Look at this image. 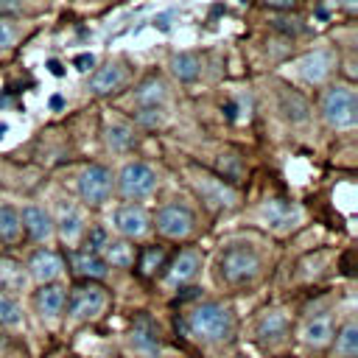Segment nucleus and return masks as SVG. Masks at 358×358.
<instances>
[{
    "mask_svg": "<svg viewBox=\"0 0 358 358\" xmlns=\"http://www.w3.org/2000/svg\"><path fill=\"white\" fill-rule=\"evenodd\" d=\"M20 227L28 232L31 241H48V238L53 235V221H50V215H48L42 207H36V204H28V207L22 210Z\"/></svg>",
    "mask_w": 358,
    "mask_h": 358,
    "instance_id": "ddd939ff",
    "label": "nucleus"
},
{
    "mask_svg": "<svg viewBox=\"0 0 358 358\" xmlns=\"http://www.w3.org/2000/svg\"><path fill=\"white\" fill-rule=\"evenodd\" d=\"M22 322V308L11 294L0 291V327H17Z\"/></svg>",
    "mask_w": 358,
    "mask_h": 358,
    "instance_id": "c756f323",
    "label": "nucleus"
},
{
    "mask_svg": "<svg viewBox=\"0 0 358 358\" xmlns=\"http://www.w3.org/2000/svg\"><path fill=\"white\" fill-rule=\"evenodd\" d=\"M330 344H333V350H330L333 358H355L358 355V322L347 319Z\"/></svg>",
    "mask_w": 358,
    "mask_h": 358,
    "instance_id": "6ab92c4d",
    "label": "nucleus"
},
{
    "mask_svg": "<svg viewBox=\"0 0 358 358\" xmlns=\"http://www.w3.org/2000/svg\"><path fill=\"white\" fill-rule=\"evenodd\" d=\"M201 271V255L196 249H185L173 257V263L168 266V280L173 285H185L190 280H196V274Z\"/></svg>",
    "mask_w": 358,
    "mask_h": 358,
    "instance_id": "9b49d317",
    "label": "nucleus"
},
{
    "mask_svg": "<svg viewBox=\"0 0 358 358\" xmlns=\"http://www.w3.org/2000/svg\"><path fill=\"white\" fill-rule=\"evenodd\" d=\"M109 238H106V232L101 229V227H92L90 229V235H87V243H84V252L87 255H98L101 249H103V243H106Z\"/></svg>",
    "mask_w": 358,
    "mask_h": 358,
    "instance_id": "2f4dec72",
    "label": "nucleus"
},
{
    "mask_svg": "<svg viewBox=\"0 0 358 358\" xmlns=\"http://www.w3.org/2000/svg\"><path fill=\"white\" fill-rule=\"evenodd\" d=\"M171 70L179 81H193L199 73H201V62L196 53H176L171 59Z\"/></svg>",
    "mask_w": 358,
    "mask_h": 358,
    "instance_id": "bb28decb",
    "label": "nucleus"
},
{
    "mask_svg": "<svg viewBox=\"0 0 358 358\" xmlns=\"http://www.w3.org/2000/svg\"><path fill=\"white\" fill-rule=\"evenodd\" d=\"M260 266H263L260 255L243 243H232L218 255V277H221V282H227L232 288L255 282L260 274Z\"/></svg>",
    "mask_w": 358,
    "mask_h": 358,
    "instance_id": "f03ea898",
    "label": "nucleus"
},
{
    "mask_svg": "<svg viewBox=\"0 0 358 358\" xmlns=\"http://www.w3.org/2000/svg\"><path fill=\"white\" fill-rule=\"evenodd\" d=\"M330 70H333V53L330 50H313L299 62V73L308 84L324 81L330 76Z\"/></svg>",
    "mask_w": 358,
    "mask_h": 358,
    "instance_id": "dca6fc26",
    "label": "nucleus"
},
{
    "mask_svg": "<svg viewBox=\"0 0 358 358\" xmlns=\"http://www.w3.org/2000/svg\"><path fill=\"white\" fill-rule=\"evenodd\" d=\"M131 347L143 355L159 352V327L148 313H137V319L131 324Z\"/></svg>",
    "mask_w": 358,
    "mask_h": 358,
    "instance_id": "6e6552de",
    "label": "nucleus"
},
{
    "mask_svg": "<svg viewBox=\"0 0 358 358\" xmlns=\"http://www.w3.org/2000/svg\"><path fill=\"white\" fill-rule=\"evenodd\" d=\"M280 109H282V112H285V117H288V120H294V123L308 120V112H310L308 101H305L296 90H282V92H280Z\"/></svg>",
    "mask_w": 358,
    "mask_h": 358,
    "instance_id": "5701e85b",
    "label": "nucleus"
},
{
    "mask_svg": "<svg viewBox=\"0 0 358 358\" xmlns=\"http://www.w3.org/2000/svg\"><path fill=\"white\" fill-rule=\"evenodd\" d=\"M20 213L8 204H0V241L6 243H14L20 238Z\"/></svg>",
    "mask_w": 358,
    "mask_h": 358,
    "instance_id": "cd10ccee",
    "label": "nucleus"
},
{
    "mask_svg": "<svg viewBox=\"0 0 358 358\" xmlns=\"http://www.w3.org/2000/svg\"><path fill=\"white\" fill-rule=\"evenodd\" d=\"M6 131H8V126H6V123H0V137H3Z\"/></svg>",
    "mask_w": 358,
    "mask_h": 358,
    "instance_id": "ea45409f",
    "label": "nucleus"
},
{
    "mask_svg": "<svg viewBox=\"0 0 358 358\" xmlns=\"http://www.w3.org/2000/svg\"><path fill=\"white\" fill-rule=\"evenodd\" d=\"M199 193H201V199L210 204V207H215V210H224V207H232L235 204V190L224 182V179H215V176H201L199 179Z\"/></svg>",
    "mask_w": 358,
    "mask_h": 358,
    "instance_id": "9d476101",
    "label": "nucleus"
},
{
    "mask_svg": "<svg viewBox=\"0 0 358 358\" xmlns=\"http://www.w3.org/2000/svg\"><path fill=\"white\" fill-rule=\"evenodd\" d=\"M268 6H274V8H291L296 0H266Z\"/></svg>",
    "mask_w": 358,
    "mask_h": 358,
    "instance_id": "58836bf2",
    "label": "nucleus"
},
{
    "mask_svg": "<svg viewBox=\"0 0 358 358\" xmlns=\"http://www.w3.org/2000/svg\"><path fill=\"white\" fill-rule=\"evenodd\" d=\"M73 64H76V70H81V73H84V70H90V67L95 64V56H92V53H81V56H76V59H73Z\"/></svg>",
    "mask_w": 358,
    "mask_h": 358,
    "instance_id": "f704fd0d",
    "label": "nucleus"
},
{
    "mask_svg": "<svg viewBox=\"0 0 358 358\" xmlns=\"http://www.w3.org/2000/svg\"><path fill=\"white\" fill-rule=\"evenodd\" d=\"M20 288H25L22 266L11 257H0V291L8 294V291H20Z\"/></svg>",
    "mask_w": 358,
    "mask_h": 358,
    "instance_id": "b1692460",
    "label": "nucleus"
},
{
    "mask_svg": "<svg viewBox=\"0 0 358 358\" xmlns=\"http://www.w3.org/2000/svg\"><path fill=\"white\" fill-rule=\"evenodd\" d=\"M185 324L199 341H224L235 333V313L224 302H201L187 313Z\"/></svg>",
    "mask_w": 358,
    "mask_h": 358,
    "instance_id": "f257e3e1",
    "label": "nucleus"
},
{
    "mask_svg": "<svg viewBox=\"0 0 358 358\" xmlns=\"http://www.w3.org/2000/svg\"><path fill=\"white\" fill-rule=\"evenodd\" d=\"M322 115L333 129H352L358 120V101L355 90L336 84L322 95Z\"/></svg>",
    "mask_w": 358,
    "mask_h": 358,
    "instance_id": "7ed1b4c3",
    "label": "nucleus"
},
{
    "mask_svg": "<svg viewBox=\"0 0 358 358\" xmlns=\"http://www.w3.org/2000/svg\"><path fill=\"white\" fill-rule=\"evenodd\" d=\"M154 25H157L159 31H168V28H171V14H159V17L154 20Z\"/></svg>",
    "mask_w": 358,
    "mask_h": 358,
    "instance_id": "e433bc0d",
    "label": "nucleus"
},
{
    "mask_svg": "<svg viewBox=\"0 0 358 358\" xmlns=\"http://www.w3.org/2000/svg\"><path fill=\"white\" fill-rule=\"evenodd\" d=\"M266 218H268V224L274 229H288L299 218V210H296V204H291L285 199H271L266 204Z\"/></svg>",
    "mask_w": 358,
    "mask_h": 358,
    "instance_id": "412c9836",
    "label": "nucleus"
},
{
    "mask_svg": "<svg viewBox=\"0 0 358 358\" xmlns=\"http://www.w3.org/2000/svg\"><path fill=\"white\" fill-rule=\"evenodd\" d=\"M333 336H336V330H333V319L330 316H316L302 327V341L310 350H327Z\"/></svg>",
    "mask_w": 358,
    "mask_h": 358,
    "instance_id": "f3484780",
    "label": "nucleus"
},
{
    "mask_svg": "<svg viewBox=\"0 0 358 358\" xmlns=\"http://www.w3.org/2000/svg\"><path fill=\"white\" fill-rule=\"evenodd\" d=\"M64 302H67V294L62 285H53V282H45L36 294H34V308L39 310L42 319H56L62 310H64Z\"/></svg>",
    "mask_w": 358,
    "mask_h": 358,
    "instance_id": "f8f14e48",
    "label": "nucleus"
},
{
    "mask_svg": "<svg viewBox=\"0 0 358 358\" xmlns=\"http://www.w3.org/2000/svg\"><path fill=\"white\" fill-rule=\"evenodd\" d=\"M117 187L126 199H145L157 190V171L145 162H129L117 176Z\"/></svg>",
    "mask_w": 358,
    "mask_h": 358,
    "instance_id": "423d86ee",
    "label": "nucleus"
},
{
    "mask_svg": "<svg viewBox=\"0 0 358 358\" xmlns=\"http://www.w3.org/2000/svg\"><path fill=\"white\" fill-rule=\"evenodd\" d=\"M162 263H165V252L159 246H145L140 255V274L151 277L157 268H162Z\"/></svg>",
    "mask_w": 358,
    "mask_h": 358,
    "instance_id": "7c9ffc66",
    "label": "nucleus"
},
{
    "mask_svg": "<svg viewBox=\"0 0 358 358\" xmlns=\"http://www.w3.org/2000/svg\"><path fill=\"white\" fill-rule=\"evenodd\" d=\"M134 143H137V134H134L131 126H126V123H112V126L106 129V145H109L112 151H117V154L131 151Z\"/></svg>",
    "mask_w": 358,
    "mask_h": 358,
    "instance_id": "393cba45",
    "label": "nucleus"
},
{
    "mask_svg": "<svg viewBox=\"0 0 358 358\" xmlns=\"http://www.w3.org/2000/svg\"><path fill=\"white\" fill-rule=\"evenodd\" d=\"M78 193L90 207H101L112 196V173L103 165H90L78 176Z\"/></svg>",
    "mask_w": 358,
    "mask_h": 358,
    "instance_id": "0eeeda50",
    "label": "nucleus"
},
{
    "mask_svg": "<svg viewBox=\"0 0 358 358\" xmlns=\"http://www.w3.org/2000/svg\"><path fill=\"white\" fill-rule=\"evenodd\" d=\"M59 235H62V241L67 243V246H76L78 243V238L84 235V215H81V210L76 207V204H62L59 207Z\"/></svg>",
    "mask_w": 358,
    "mask_h": 358,
    "instance_id": "4468645a",
    "label": "nucleus"
},
{
    "mask_svg": "<svg viewBox=\"0 0 358 358\" xmlns=\"http://www.w3.org/2000/svg\"><path fill=\"white\" fill-rule=\"evenodd\" d=\"M115 229L123 238H143L148 232V213L137 204H123L115 213Z\"/></svg>",
    "mask_w": 358,
    "mask_h": 358,
    "instance_id": "1a4fd4ad",
    "label": "nucleus"
},
{
    "mask_svg": "<svg viewBox=\"0 0 358 358\" xmlns=\"http://www.w3.org/2000/svg\"><path fill=\"white\" fill-rule=\"evenodd\" d=\"M137 120H140L143 126H159V123H162L159 106H140V109H137Z\"/></svg>",
    "mask_w": 358,
    "mask_h": 358,
    "instance_id": "473e14b6",
    "label": "nucleus"
},
{
    "mask_svg": "<svg viewBox=\"0 0 358 358\" xmlns=\"http://www.w3.org/2000/svg\"><path fill=\"white\" fill-rule=\"evenodd\" d=\"M73 268L87 280H103L106 277V263L101 260V255H87V252L73 255Z\"/></svg>",
    "mask_w": 358,
    "mask_h": 358,
    "instance_id": "a878e982",
    "label": "nucleus"
},
{
    "mask_svg": "<svg viewBox=\"0 0 358 358\" xmlns=\"http://www.w3.org/2000/svg\"><path fill=\"white\" fill-rule=\"evenodd\" d=\"M101 252H103L101 260L115 268H129V266H134V257H137V252L129 241H106Z\"/></svg>",
    "mask_w": 358,
    "mask_h": 358,
    "instance_id": "4be33fe9",
    "label": "nucleus"
},
{
    "mask_svg": "<svg viewBox=\"0 0 358 358\" xmlns=\"http://www.w3.org/2000/svg\"><path fill=\"white\" fill-rule=\"evenodd\" d=\"M123 84H126V70H123L120 64H115V62H109V64L98 67V70H95V76H92V81H90V87H92V92H95V95L115 92V90H120Z\"/></svg>",
    "mask_w": 358,
    "mask_h": 358,
    "instance_id": "a211bd4d",
    "label": "nucleus"
},
{
    "mask_svg": "<svg viewBox=\"0 0 358 358\" xmlns=\"http://www.w3.org/2000/svg\"><path fill=\"white\" fill-rule=\"evenodd\" d=\"M154 227L162 238H171V241H185L193 227H196V218L193 213L185 207V204H165L157 210L154 215Z\"/></svg>",
    "mask_w": 358,
    "mask_h": 358,
    "instance_id": "39448f33",
    "label": "nucleus"
},
{
    "mask_svg": "<svg viewBox=\"0 0 358 358\" xmlns=\"http://www.w3.org/2000/svg\"><path fill=\"white\" fill-rule=\"evenodd\" d=\"M48 70H50L53 76H64V67H62L56 59H50V62H48Z\"/></svg>",
    "mask_w": 358,
    "mask_h": 358,
    "instance_id": "4c0bfd02",
    "label": "nucleus"
},
{
    "mask_svg": "<svg viewBox=\"0 0 358 358\" xmlns=\"http://www.w3.org/2000/svg\"><path fill=\"white\" fill-rule=\"evenodd\" d=\"M288 333V316L282 310H263V316L257 319V336L266 341H280Z\"/></svg>",
    "mask_w": 358,
    "mask_h": 358,
    "instance_id": "aec40b11",
    "label": "nucleus"
},
{
    "mask_svg": "<svg viewBox=\"0 0 358 358\" xmlns=\"http://www.w3.org/2000/svg\"><path fill=\"white\" fill-rule=\"evenodd\" d=\"M62 257L56 255V252H50V249H39V252H34V257H31V263H28V271H31V277L34 280H39L42 285L45 282H50V280H56L59 274H62Z\"/></svg>",
    "mask_w": 358,
    "mask_h": 358,
    "instance_id": "2eb2a0df",
    "label": "nucleus"
},
{
    "mask_svg": "<svg viewBox=\"0 0 358 358\" xmlns=\"http://www.w3.org/2000/svg\"><path fill=\"white\" fill-rule=\"evenodd\" d=\"M106 302H109L106 291L87 280V282H81V285H76L70 291V299L64 305H67V313H70L73 322H90V319L103 313Z\"/></svg>",
    "mask_w": 358,
    "mask_h": 358,
    "instance_id": "20e7f679",
    "label": "nucleus"
},
{
    "mask_svg": "<svg viewBox=\"0 0 358 358\" xmlns=\"http://www.w3.org/2000/svg\"><path fill=\"white\" fill-rule=\"evenodd\" d=\"M134 98H137L140 106H157V103L165 101V84H162L157 76H151V78L134 92Z\"/></svg>",
    "mask_w": 358,
    "mask_h": 358,
    "instance_id": "c85d7f7f",
    "label": "nucleus"
},
{
    "mask_svg": "<svg viewBox=\"0 0 358 358\" xmlns=\"http://www.w3.org/2000/svg\"><path fill=\"white\" fill-rule=\"evenodd\" d=\"M14 45V25L8 20H0V50Z\"/></svg>",
    "mask_w": 358,
    "mask_h": 358,
    "instance_id": "72a5a7b5",
    "label": "nucleus"
},
{
    "mask_svg": "<svg viewBox=\"0 0 358 358\" xmlns=\"http://www.w3.org/2000/svg\"><path fill=\"white\" fill-rule=\"evenodd\" d=\"M22 3L20 0H0V11H20Z\"/></svg>",
    "mask_w": 358,
    "mask_h": 358,
    "instance_id": "c9c22d12",
    "label": "nucleus"
}]
</instances>
